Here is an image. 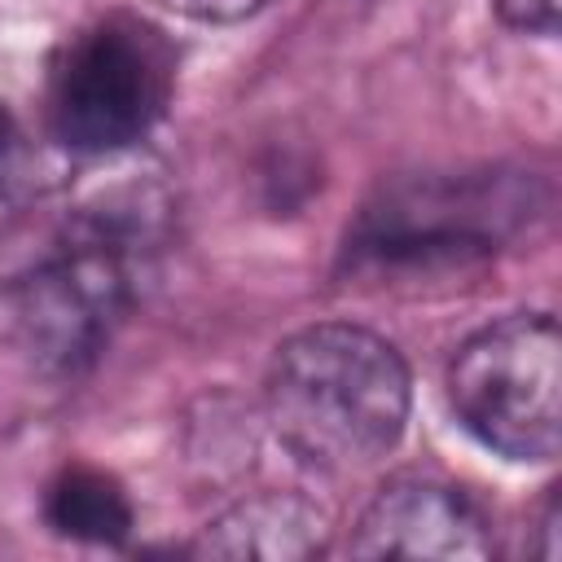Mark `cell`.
I'll list each match as a JSON object with an SVG mask.
<instances>
[{"mask_svg": "<svg viewBox=\"0 0 562 562\" xmlns=\"http://www.w3.org/2000/svg\"><path fill=\"white\" fill-rule=\"evenodd\" d=\"M162 211V198L140 184L70 211L53 241L0 285V342L44 378L83 373L149 277Z\"/></svg>", "mask_w": 562, "mask_h": 562, "instance_id": "1", "label": "cell"}, {"mask_svg": "<svg viewBox=\"0 0 562 562\" xmlns=\"http://www.w3.org/2000/svg\"><path fill=\"white\" fill-rule=\"evenodd\" d=\"M268 426L312 470H356L391 452L408 422L400 351L360 325H307L285 338L263 382Z\"/></svg>", "mask_w": 562, "mask_h": 562, "instance_id": "2", "label": "cell"}, {"mask_svg": "<svg viewBox=\"0 0 562 562\" xmlns=\"http://www.w3.org/2000/svg\"><path fill=\"white\" fill-rule=\"evenodd\" d=\"M544 206L531 171L474 167L382 184L342 241L351 272H439L496 255Z\"/></svg>", "mask_w": 562, "mask_h": 562, "instance_id": "3", "label": "cell"}, {"mask_svg": "<svg viewBox=\"0 0 562 562\" xmlns=\"http://www.w3.org/2000/svg\"><path fill=\"white\" fill-rule=\"evenodd\" d=\"M171 92V40L136 13H105L66 35L53 53L44 119L53 140L70 154H119L149 136Z\"/></svg>", "mask_w": 562, "mask_h": 562, "instance_id": "4", "label": "cell"}, {"mask_svg": "<svg viewBox=\"0 0 562 562\" xmlns=\"http://www.w3.org/2000/svg\"><path fill=\"white\" fill-rule=\"evenodd\" d=\"M457 422L505 461H553L562 439V338L549 312H514L465 338L448 364Z\"/></svg>", "mask_w": 562, "mask_h": 562, "instance_id": "5", "label": "cell"}, {"mask_svg": "<svg viewBox=\"0 0 562 562\" xmlns=\"http://www.w3.org/2000/svg\"><path fill=\"white\" fill-rule=\"evenodd\" d=\"M347 549L356 558H487L492 531L483 509L452 483L426 474L391 479L356 518Z\"/></svg>", "mask_w": 562, "mask_h": 562, "instance_id": "6", "label": "cell"}, {"mask_svg": "<svg viewBox=\"0 0 562 562\" xmlns=\"http://www.w3.org/2000/svg\"><path fill=\"white\" fill-rule=\"evenodd\" d=\"M329 514L294 492H259L224 514H215L198 540V558H263V562H290L325 553L329 544Z\"/></svg>", "mask_w": 562, "mask_h": 562, "instance_id": "7", "label": "cell"}, {"mask_svg": "<svg viewBox=\"0 0 562 562\" xmlns=\"http://www.w3.org/2000/svg\"><path fill=\"white\" fill-rule=\"evenodd\" d=\"M44 518L66 540L119 544L132 531V501L114 474L97 465H66L44 492Z\"/></svg>", "mask_w": 562, "mask_h": 562, "instance_id": "8", "label": "cell"}, {"mask_svg": "<svg viewBox=\"0 0 562 562\" xmlns=\"http://www.w3.org/2000/svg\"><path fill=\"white\" fill-rule=\"evenodd\" d=\"M22 176H26V149H22L13 119L0 110V224L13 215L22 198Z\"/></svg>", "mask_w": 562, "mask_h": 562, "instance_id": "9", "label": "cell"}, {"mask_svg": "<svg viewBox=\"0 0 562 562\" xmlns=\"http://www.w3.org/2000/svg\"><path fill=\"white\" fill-rule=\"evenodd\" d=\"M158 9L189 18V22H211V26H228V22H246L255 18L268 0H154Z\"/></svg>", "mask_w": 562, "mask_h": 562, "instance_id": "10", "label": "cell"}, {"mask_svg": "<svg viewBox=\"0 0 562 562\" xmlns=\"http://www.w3.org/2000/svg\"><path fill=\"white\" fill-rule=\"evenodd\" d=\"M505 26L527 35H553L558 31V0H492Z\"/></svg>", "mask_w": 562, "mask_h": 562, "instance_id": "11", "label": "cell"}]
</instances>
